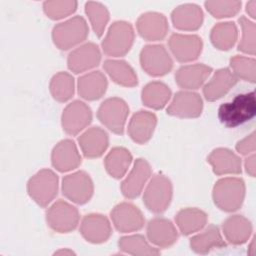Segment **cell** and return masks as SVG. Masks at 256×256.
I'll return each instance as SVG.
<instances>
[{"instance_id": "25", "label": "cell", "mask_w": 256, "mask_h": 256, "mask_svg": "<svg viewBox=\"0 0 256 256\" xmlns=\"http://www.w3.org/2000/svg\"><path fill=\"white\" fill-rule=\"evenodd\" d=\"M237 81L238 79L230 69H218L203 88L205 99L208 101H216L222 98L236 85Z\"/></svg>"}, {"instance_id": "19", "label": "cell", "mask_w": 256, "mask_h": 256, "mask_svg": "<svg viewBox=\"0 0 256 256\" xmlns=\"http://www.w3.org/2000/svg\"><path fill=\"white\" fill-rule=\"evenodd\" d=\"M53 167L59 172H68L76 169L81 164V156L75 142L64 139L58 142L51 153Z\"/></svg>"}, {"instance_id": "7", "label": "cell", "mask_w": 256, "mask_h": 256, "mask_svg": "<svg viewBox=\"0 0 256 256\" xmlns=\"http://www.w3.org/2000/svg\"><path fill=\"white\" fill-rule=\"evenodd\" d=\"M128 114V104L118 97H112L104 100L97 111L99 121L110 131L119 135L124 133Z\"/></svg>"}, {"instance_id": "9", "label": "cell", "mask_w": 256, "mask_h": 256, "mask_svg": "<svg viewBox=\"0 0 256 256\" xmlns=\"http://www.w3.org/2000/svg\"><path fill=\"white\" fill-rule=\"evenodd\" d=\"M142 69L154 77L164 76L173 68V60L163 45H146L140 52Z\"/></svg>"}, {"instance_id": "46", "label": "cell", "mask_w": 256, "mask_h": 256, "mask_svg": "<svg viewBox=\"0 0 256 256\" xmlns=\"http://www.w3.org/2000/svg\"><path fill=\"white\" fill-rule=\"evenodd\" d=\"M55 254H64V255H71V254H74V252L73 251H71V250H68V249H65V250H59V251H56L55 252Z\"/></svg>"}, {"instance_id": "31", "label": "cell", "mask_w": 256, "mask_h": 256, "mask_svg": "<svg viewBox=\"0 0 256 256\" xmlns=\"http://www.w3.org/2000/svg\"><path fill=\"white\" fill-rule=\"evenodd\" d=\"M103 67L109 77L121 86L134 87L138 84L136 72L124 60L107 59L104 61Z\"/></svg>"}, {"instance_id": "43", "label": "cell", "mask_w": 256, "mask_h": 256, "mask_svg": "<svg viewBox=\"0 0 256 256\" xmlns=\"http://www.w3.org/2000/svg\"><path fill=\"white\" fill-rule=\"evenodd\" d=\"M256 155L254 153H252L251 155H249L244 162V166H245V170L246 172L251 176V177H255V173H256Z\"/></svg>"}, {"instance_id": "30", "label": "cell", "mask_w": 256, "mask_h": 256, "mask_svg": "<svg viewBox=\"0 0 256 256\" xmlns=\"http://www.w3.org/2000/svg\"><path fill=\"white\" fill-rule=\"evenodd\" d=\"M207 214L198 208H183L175 216L176 224L183 235H191L200 231L207 224Z\"/></svg>"}, {"instance_id": "3", "label": "cell", "mask_w": 256, "mask_h": 256, "mask_svg": "<svg viewBox=\"0 0 256 256\" xmlns=\"http://www.w3.org/2000/svg\"><path fill=\"white\" fill-rule=\"evenodd\" d=\"M89 34L87 22L82 16H74L56 24L52 29V40L60 50H69L84 42Z\"/></svg>"}, {"instance_id": "1", "label": "cell", "mask_w": 256, "mask_h": 256, "mask_svg": "<svg viewBox=\"0 0 256 256\" xmlns=\"http://www.w3.org/2000/svg\"><path fill=\"white\" fill-rule=\"evenodd\" d=\"M255 113L254 91L238 94L231 101L221 104L218 108V118L228 128H235L248 122L255 116Z\"/></svg>"}, {"instance_id": "40", "label": "cell", "mask_w": 256, "mask_h": 256, "mask_svg": "<svg viewBox=\"0 0 256 256\" xmlns=\"http://www.w3.org/2000/svg\"><path fill=\"white\" fill-rule=\"evenodd\" d=\"M77 9V2L71 0H55L46 1L43 3V11L46 16L52 20H59L65 18Z\"/></svg>"}, {"instance_id": "32", "label": "cell", "mask_w": 256, "mask_h": 256, "mask_svg": "<svg viewBox=\"0 0 256 256\" xmlns=\"http://www.w3.org/2000/svg\"><path fill=\"white\" fill-rule=\"evenodd\" d=\"M132 163L130 151L124 147L112 148L104 159V166L107 173L115 178H122L128 171Z\"/></svg>"}, {"instance_id": "37", "label": "cell", "mask_w": 256, "mask_h": 256, "mask_svg": "<svg viewBox=\"0 0 256 256\" xmlns=\"http://www.w3.org/2000/svg\"><path fill=\"white\" fill-rule=\"evenodd\" d=\"M85 13L88 16L94 33L97 37H101L109 21L108 9L100 2L88 1L85 4Z\"/></svg>"}, {"instance_id": "10", "label": "cell", "mask_w": 256, "mask_h": 256, "mask_svg": "<svg viewBox=\"0 0 256 256\" xmlns=\"http://www.w3.org/2000/svg\"><path fill=\"white\" fill-rule=\"evenodd\" d=\"M61 188L67 199L80 205L87 203L94 192L93 181L85 171H76L64 176Z\"/></svg>"}, {"instance_id": "2", "label": "cell", "mask_w": 256, "mask_h": 256, "mask_svg": "<svg viewBox=\"0 0 256 256\" xmlns=\"http://www.w3.org/2000/svg\"><path fill=\"white\" fill-rule=\"evenodd\" d=\"M245 183L237 177H225L219 179L212 191L215 205L225 212L237 211L245 198Z\"/></svg>"}, {"instance_id": "15", "label": "cell", "mask_w": 256, "mask_h": 256, "mask_svg": "<svg viewBox=\"0 0 256 256\" xmlns=\"http://www.w3.org/2000/svg\"><path fill=\"white\" fill-rule=\"evenodd\" d=\"M101 61L99 47L92 42L84 43L74 49L67 58V65L70 71L79 74L95 68Z\"/></svg>"}, {"instance_id": "21", "label": "cell", "mask_w": 256, "mask_h": 256, "mask_svg": "<svg viewBox=\"0 0 256 256\" xmlns=\"http://www.w3.org/2000/svg\"><path fill=\"white\" fill-rule=\"evenodd\" d=\"M156 125L157 117L154 113L140 110L131 117L128 124V134L134 142L145 144L151 139Z\"/></svg>"}, {"instance_id": "24", "label": "cell", "mask_w": 256, "mask_h": 256, "mask_svg": "<svg viewBox=\"0 0 256 256\" xmlns=\"http://www.w3.org/2000/svg\"><path fill=\"white\" fill-rule=\"evenodd\" d=\"M211 72L212 68L202 63L184 65L176 71L175 81L183 89L195 90L205 83Z\"/></svg>"}, {"instance_id": "33", "label": "cell", "mask_w": 256, "mask_h": 256, "mask_svg": "<svg viewBox=\"0 0 256 256\" xmlns=\"http://www.w3.org/2000/svg\"><path fill=\"white\" fill-rule=\"evenodd\" d=\"M171 98L170 88L163 82L152 81L144 86L141 99L145 106L159 110L162 109Z\"/></svg>"}, {"instance_id": "29", "label": "cell", "mask_w": 256, "mask_h": 256, "mask_svg": "<svg viewBox=\"0 0 256 256\" xmlns=\"http://www.w3.org/2000/svg\"><path fill=\"white\" fill-rule=\"evenodd\" d=\"M226 243L221 235L219 228L209 225L204 231L190 239L191 249L198 254H206L214 249L224 248Z\"/></svg>"}, {"instance_id": "42", "label": "cell", "mask_w": 256, "mask_h": 256, "mask_svg": "<svg viewBox=\"0 0 256 256\" xmlns=\"http://www.w3.org/2000/svg\"><path fill=\"white\" fill-rule=\"evenodd\" d=\"M256 149V137L255 132L247 135L245 138L241 139L236 144V150L241 155H249L253 153Z\"/></svg>"}, {"instance_id": "13", "label": "cell", "mask_w": 256, "mask_h": 256, "mask_svg": "<svg viewBox=\"0 0 256 256\" xmlns=\"http://www.w3.org/2000/svg\"><path fill=\"white\" fill-rule=\"evenodd\" d=\"M115 228L121 233H130L140 230L144 226V216L140 209L132 203L121 202L110 213Z\"/></svg>"}, {"instance_id": "28", "label": "cell", "mask_w": 256, "mask_h": 256, "mask_svg": "<svg viewBox=\"0 0 256 256\" xmlns=\"http://www.w3.org/2000/svg\"><path fill=\"white\" fill-rule=\"evenodd\" d=\"M222 232L229 243L241 245L246 243L250 238L252 224L243 215H232L223 222Z\"/></svg>"}, {"instance_id": "11", "label": "cell", "mask_w": 256, "mask_h": 256, "mask_svg": "<svg viewBox=\"0 0 256 256\" xmlns=\"http://www.w3.org/2000/svg\"><path fill=\"white\" fill-rule=\"evenodd\" d=\"M92 121L90 107L80 100L69 103L61 115V125L68 135H77L83 131Z\"/></svg>"}, {"instance_id": "34", "label": "cell", "mask_w": 256, "mask_h": 256, "mask_svg": "<svg viewBox=\"0 0 256 256\" xmlns=\"http://www.w3.org/2000/svg\"><path fill=\"white\" fill-rule=\"evenodd\" d=\"M238 38V30L234 22H220L213 26L210 40L215 48L222 51L231 49Z\"/></svg>"}, {"instance_id": "45", "label": "cell", "mask_w": 256, "mask_h": 256, "mask_svg": "<svg viewBox=\"0 0 256 256\" xmlns=\"http://www.w3.org/2000/svg\"><path fill=\"white\" fill-rule=\"evenodd\" d=\"M249 253L251 254V255H254L255 254V237H253V239H252V242H251V244H250V246H249Z\"/></svg>"}, {"instance_id": "44", "label": "cell", "mask_w": 256, "mask_h": 256, "mask_svg": "<svg viewBox=\"0 0 256 256\" xmlns=\"http://www.w3.org/2000/svg\"><path fill=\"white\" fill-rule=\"evenodd\" d=\"M246 12L251 18L254 19L256 17V1L255 0H251L246 3Z\"/></svg>"}, {"instance_id": "41", "label": "cell", "mask_w": 256, "mask_h": 256, "mask_svg": "<svg viewBox=\"0 0 256 256\" xmlns=\"http://www.w3.org/2000/svg\"><path fill=\"white\" fill-rule=\"evenodd\" d=\"M206 10L215 18L233 17L241 9V1L224 0V1H206L204 3Z\"/></svg>"}, {"instance_id": "4", "label": "cell", "mask_w": 256, "mask_h": 256, "mask_svg": "<svg viewBox=\"0 0 256 256\" xmlns=\"http://www.w3.org/2000/svg\"><path fill=\"white\" fill-rule=\"evenodd\" d=\"M134 29L129 22L115 21L109 27L102 41V49L108 56H124L130 51L134 43Z\"/></svg>"}, {"instance_id": "39", "label": "cell", "mask_w": 256, "mask_h": 256, "mask_svg": "<svg viewBox=\"0 0 256 256\" xmlns=\"http://www.w3.org/2000/svg\"><path fill=\"white\" fill-rule=\"evenodd\" d=\"M242 35L240 42L238 44V50L247 53L250 55H255L256 44H255V33H256V25L254 22L246 18L245 16H241L238 20Z\"/></svg>"}, {"instance_id": "14", "label": "cell", "mask_w": 256, "mask_h": 256, "mask_svg": "<svg viewBox=\"0 0 256 256\" xmlns=\"http://www.w3.org/2000/svg\"><path fill=\"white\" fill-rule=\"evenodd\" d=\"M203 110L201 96L192 91H178L167 108V114L179 118L199 117Z\"/></svg>"}, {"instance_id": "20", "label": "cell", "mask_w": 256, "mask_h": 256, "mask_svg": "<svg viewBox=\"0 0 256 256\" xmlns=\"http://www.w3.org/2000/svg\"><path fill=\"white\" fill-rule=\"evenodd\" d=\"M147 237L149 241L161 248H167L176 243L178 232L174 224L163 217H155L147 224Z\"/></svg>"}, {"instance_id": "35", "label": "cell", "mask_w": 256, "mask_h": 256, "mask_svg": "<svg viewBox=\"0 0 256 256\" xmlns=\"http://www.w3.org/2000/svg\"><path fill=\"white\" fill-rule=\"evenodd\" d=\"M49 89L52 97L56 101L66 102L74 95V78L67 72H58L51 78Z\"/></svg>"}, {"instance_id": "18", "label": "cell", "mask_w": 256, "mask_h": 256, "mask_svg": "<svg viewBox=\"0 0 256 256\" xmlns=\"http://www.w3.org/2000/svg\"><path fill=\"white\" fill-rule=\"evenodd\" d=\"M139 35L147 41H160L167 35L169 26L166 17L158 12H146L136 22Z\"/></svg>"}, {"instance_id": "36", "label": "cell", "mask_w": 256, "mask_h": 256, "mask_svg": "<svg viewBox=\"0 0 256 256\" xmlns=\"http://www.w3.org/2000/svg\"><path fill=\"white\" fill-rule=\"evenodd\" d=\"M118 246L121 251L130 255H158L160 251L151 246L144 236L135 234L121 237L118 241Z\"/></svg>"}, {"instance_id": "16", "label": "cell", "mask_w": 256, "mask_h": 256, "mask_svg": "<svg viewBox=\"0 0 256 256\" xmlns=\"http://www.w3.org/2000/svg\"><path fill=\"white\" fill-rule=\"evenodd\" d=\"M80 233L86 241L93 244H100L110 238L112 228L106 216L99 213H90L82 219Z\"/></svg>"}, {"instance_id": "17", "label": "cell", "mask_w": 256, "mask_h": 256, "mask_svg": "<svg viewBox=\"0 0 256 256\" xmlns=\"http://www.w3.org/2000/svg\"><path fill=\"white\" fill-rule=\"evenodd\" d=\"M151 172V166L147 160L143 158L136 159L131 171L121 183L123 196L128 199L138 197L150 178Z\"/></svg>"}, {"instance_id": "12", "label": "cell", "mask_w": 256, "mask_h": 256, "mask_svg": "<svg viewBox=\"0 0 256 256\" xmlns=\"http://www.w3.org/2000/svg\"><path fill=\"white\" fill-rule=\"evenodd\" d=\"M168 45L173 56L181 63L196 60L203 48L202 39L194 34L174 33L170 36Z\"/></svg>"}, {"instance_id": "22", "label": "cell", "mask_w": 256, "mask_h": 256, "mask_svg": "<svg viewBox=\"0 0 256 256\" xmlns=\"http://www.w3.org/2000/svg\"><path fill=\"white\" fill-rule=\"evenodd\" d=\"M78 143L85 157L98 158L106 151L109 145V137L105 130L94 126L78 137Z\"/></svg>"}, {"instance_id": "8", "label": "cell", "mask_w": 256, "mask_h": 256, "mask_svg": "<svg viewBox=\"0 0 256 256\" xmlns=\"http://www.w3.org/2000/svg\"><path fill=\"white\" fill-rule=\"evenodd\" d=\"M80 215L75 206L58 200L46 211V221L48 226L55 232L68 233L73 231L79 224Z\"/></svg>"}, {"instance_id": "26", "label": "cell", "mask_w": 256, "mask_h": 256, "mask_svg": "<svg viewBox=\"0 0 256 256\" xmlns=\"http://www.w3.org/2000/svg\"><path fill=\"white\" fill-rule=\"evenodd\" d=\"M213 172L217 175L241 173V159L228 148H216L207 157Z\"/></svg>"}, {"instance_id": "6", "label": "cell", "mask_w": 256, "mask_h": 256, "mask_svg": "<svg viewBox=\"0 0 256 256\" xmlns=\"http://www.w3.org/2000/svg\"><path fill=\"white\" fill-rule=\"evenodd\" d=\"M58 176L50 169H42L34 174L27 183V192L41 207L50 204L58 193Z\"/></svg>"}, {"instance_id": "27", "label": "cell", "mask_w": 256, "mask_h": 256, "mask_svg": "<svg viewBox=\"0 0 256 256\" xmlns=\"http://www.w3.org/2000/svg\"><path fill=\"white\" fill-rule=\"evenodd\" d=\"M108 81L101 71H92L79 77L77 82L78 94L85 100L100 99L106 92Z\"/></svg>"}, {"instance_id": "23", "label": "cell", "mask_w": 256, "mask_h": 256, "mask_svg": "<svg viewBox=\"0 0 256 256\" xmlns=\"http://www.w3.org/2000/svg\"><path fill=\"white\" fill-rule=\"evenodd\" d=\"M204 14L202 9L192 3L177 6L171 13V20L175 28L183 31H195L202 26Z\"/></svg>"}, {"instance_id": "38", "label": "cell", "mask_w": 256, "mask_h": 256, "mask_svg": "<svg viewBox=\"0 0 256 256\" xmlns=\"http://www.w3.org/2000/svg\"><path fill=\"white\" fill-rule=\"evenodd\" d=\"M230 67L236 78L254 83L256 78V61L254 58L236 55L230 59Z\"/></svg>"}, {"instance_id": "5", "label": "cell", "mask_w": 256, "mask_h": 256, "mask_svg": "<svg viewBox=\"0 0 256 256\" xmlns=\"http://www.w3.org/2000/svg\"><path fill=\"white\" fill-rule=\"evenodd\" d=\"M173 195L172 183L163 174H156L147 184L143 193V202L147 209L160 214L167 210Z\"/></svg>"}]
</instances>
